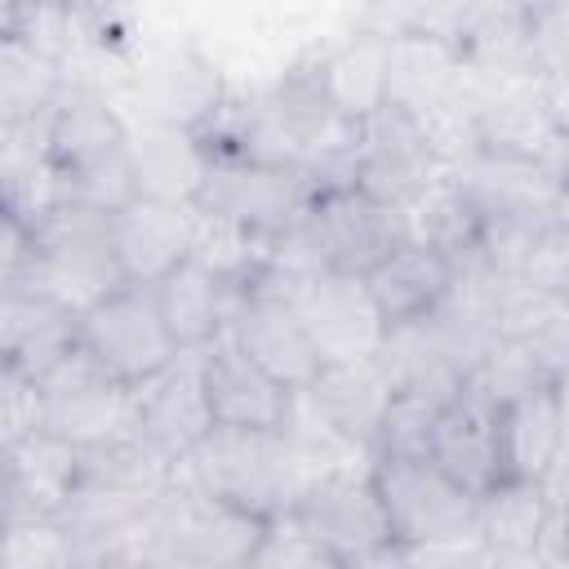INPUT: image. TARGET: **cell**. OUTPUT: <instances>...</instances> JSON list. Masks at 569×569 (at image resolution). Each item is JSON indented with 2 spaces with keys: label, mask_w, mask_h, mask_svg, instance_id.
Returning a JSON list of instances; mask_svg holds the SVG:
<instances>
[{
  "label": "cell",
  "mask_w": 569,
  "mask_h": 569,
  "mask_svg": "<svg viewBox=\"0 0 569 569\" xmlns=\"http://www.w3.org/2000/svg\"><path fill=\"white\" fill-rule=\"evenodd\" d=\"M565 409L551 387H538L511 405L498 409V440H502V480H533L542 485V476L551 471L556 453L565 449Z\"/></svg>",
  "instance_id": "f1b7e54d"
},
{
  "label": "cell",
  "mask_w": 569,
  "mask_h": 569,
  "mask_svg": "<svg viewBox=\"0 0 569 569\" xmlns=\"http://www.w3.org/2000/svg\"><path fill=\"white\" fill-rule=\"evenodd\" d=\"M124 98L133 102V120L196 133L222 107L227 84H222V71L200 49L169 44L124 76Z\"/></svg>",
  "instance_id": "ba28073f"
},
{
  "label": "cell",
  "mask_w": 569,
  "mask_h": 569,
  "mask_svg": "<svg viewBox=\"0 0 569 569\" xmlns=\"http://www.w3.org/2000/svg\"><path fill=\"white\" fill-rule=\"evenodd\" d=\"M489 569H542L538 556H493L489 551Z\"/></svg>",
  "instance_id": "b9f144b4"
},
{
  "label": "cell",
  "mask_w": 569,
  "mask_h": 569,
  "mask_svg": "<svg viewBox=\"0 0 569 569\" xmlns=\"http://www.w3.org/2000/svg\"><path fill=\"white\" fill-rule=\"evenodd\" d=\"M302 222H307V231H311L325 267L333 276H356V280H365L378 262H387L409 240L405 209L378 204L360 187L311 200V209H307Z\"/></svg>",
  "instance_id": "9c48e42d"
},
{
  "label": "cell",
  "mask_w": 569,
  "mask_h": 569,
  "mask_svg": "<svg viewBox=\"0 0 569 569\" xmlns=\"http://www.w3.org/2000/svg\"><path fill=\"white\" fill-rule=\"evenodd\" d=\"M129 169L142 200L196 204L209 178V151L191 129L129 120Z\"/></svg>",
  "instance_id": "603a6c76"
},
{
  "label": "cell",
  "mask_w": 569,
  "mask_h": 569,
  "mask_svg": "<svg viewBox=\"0 0 569 569\" xmlns=\"http://www.w3.org/2000/svg\"><path fill=\"white\" fill-rule=\"evenodd\" d=\"M480 538L493 556H538V538L547 525V493L533 480H498L476 498Z\"/></svg>",
  "instance_id": "1f68e13d"
},
{
  "label": "cell",
  "mask_w": 569,
  "mask_h": 569,
  "mask_svg": "<svg viewBox=\"0 0 569 569\" xmlns=\"http://www.w3.org/2000/svg\"><path fill=\"white\" fill-rule=\"evenodd\" d=\"M284 453H289V471H293V507L325 480H347V476H373L378 467V449L351 440L342 427H333L320 405L311 400V391H293L284 427H280Z\"/></svg>",
  "instance_id": "d6986e66"
},
{
  "label": "cell",
  "mask_w": 569,
  "mask_h": 569,
  "mask_svg": "<svg viewBox=\"0 0 569 569\" xmlns=\"http://www.w3.org/2000/svg\"><path fill=\"white\" fill-rule=\"evenodd\" d=\"M307 391L333 427H342L351 440L378 449V431H382L387 409L396 400L391 373L378 356L373 360H351V365H325Z\"/></svg>",
  "instance_id": "83f0119b"
},
{
  "label": "cell",
  "mask_w": 569,
  "mask_h": 569,
  "mask_svg": "<svg viewBox=\"0 0 569 569\" xmlns=\"http://www.w3.org/2000/svg\"><path fill=\"white\" fill-rule=\"evenodd\" d=\"M133 569H151V565H133Z\"/></svg>",
  "instance_id": "ee69618b"
},
{
  "label": "cell",
  "mask_w": 569,
  "mask_h": 569,
  "mask_svg": "<svg viewBox=\"0 0 569 569\" xmlns=\"http://www.w3.org/2000/svg\"><path fill=\"white\" fill-rule=\"evenodd\" d=\"M325 89L347 120H369L387 102V36L356 31L338 49L320 53Z\"/></svg>",
  "instance_id": "4dcf8cb0"
},
{
  "label": "cell",
  "mask_w": 569,
  "mask_h": 569,
  "mask_svg": "<svg viewBox=\"0 0 569 569\" xmlns=\"http://www.w3.org/2000/svg\"><path fill=\"white\" fill-rule=\"evenodd\" d=\"M516 280L529 284V289L569 293V213L547 218V222L533 227Z\"/></svg>",
  "instance_id": "d590c367"
},
{
  "label": "cell",
  "mask_w": 569,
  "mask_h": 569,
  "mask_svg": "<svg viewBox=\"0 0 569 569\" xmlns=\"http://www.w3.org/2000/svg\"><path fill=\"white\" fill-rule=\"evenodd\" d=\"M471 387H480V391L502 409V405H511V400H520V396H529V391H538V387H551V378L533 365V356H529L525 347L498 338V342L489 347V356L480 360V369L471 373Z\"/></svg>",
  "instance_id": "e575fe53"
},
{
  "label": "cell",
  "mask_w": 569,
  "mask_h": 569,
  "mask_svg": "<svg viewBox=\"0 0 569 569\" xmlns=\"http://www.w3.org/2000/svg\"><path fill=\"white\" fill-rule=\"evenodd\" d=\"M445 405L422 396H400L387 409V422L378 431V458H427L431 453V427Z\"/></svg>",
  "instance_id": "8d00e7d4"
},
{
  "label": "cell",
  "mask_w": 569,
  "mask_h": 569,
  "mask_svg": "<svg viewBox=\"0 0 569 569\" xmlns=\"http://www.w3.org/2000/svg\"><path fill=\"white\" fill-rule=\"evenodd\" d=\"M200 378L218 427H244V431H280L293 391L280 387L271 373H262L236 342L222 333L200 351Z\"/></svg>",
  "instance_id": "ac0fdd59"
},
{
  "label": "cell",
  "mask_w": 569,
  "mask_h": 569,
  "mask_svg": "<svg viewBox=\"0 0 569 569\" xmlns=\"http://www.w3.org/2000/svg\"><path fill=\"white\" fill-rule=\"evenodd\" d=\"M556 396H560V409H565V427H569V373L556 382Z\"/></svg>",
  "instance_id": "7bdbcfd3"
},
{
  "label": "cell",
  "mask_w": 569,
  "mask_h": 569,
  "mask_svg": "<svg viewBox=\"0 0 569 569\" xmlns=\"http://www.w3.org/2000/svg\"><path fill=\"white\" fill-rule=\"evenodd\" d=\"M80 347L124 387H142L178 365V342L160 316L156 289L120 284L80 316Z\"/></svg>",
  "instance_id": "277c9868"
},
{
  "label": "cell",
  "mask_w": 569,
  "mask_h": 569,
  "mask_svg": "<svg viewBox=\"0 0 569 569\" xmlns=\"http://www.w3.org/2000/svg\"><path fill=\"white\" fill-rule=\"evenodd\" d=\"M196 209L227 218L262 240L289 231L311 209V187L293 164H262L240 156H209V178Z\"/></svg>",
  "instance_id": "52a82bcc"
},
{
  "label": "cell",
  "mask_w": 569,
  "mask_h": 569,
  "mask_svg": "<svg viewBox=\"0 0 569 569\" xmlns=\"http://www.w3.org/2000/svg\"><path fill=\"white\" fill-rule=\"evenodd\" d=\"M44 431V391L36 378L0 369V440L4 449Z\"/></svg>",
  "instance_id": "f35d334b"
},
{
  "label": "cell",
  "mask_w": 569,
  "mask_h": 569,
  "mask_svg": "<svg viewBox=\"0 0 569 569\" xmlns=\"http://www.w3.org/2000/svg\"><path fill=\"white\" fill-rule=\"evenodd\" d=\"M453 485L467 493H489L502 480V440H498V405L480 387H462L431 427L427 453Z\"/></svg>",
  "instance_id": "2e32d148"
},
{
  "label": "cell",
  "mask_w": 569,
  "mask_h": 569,
  "mask_svg": "<svg viewBox=\"0 0 569 569\" xmlns=\"http://www.w3.org/2000/svg\"><path fill=\"white\" fill-rule=\"evenodd\" d=\"M405 227L413 244L436 249L440 258H449L453 267H471L480 262V240H485V218L480 209L467 200V191L453 182L449 169H440L431 178V187L405 209Z\"/></svg>",
  "instance_id": "f546056e"
},
{
  "label": "cell",
  "mask_w": 569,
  "mask_h": 569,
  "mask_svg": "<svg viewBox=\"0 0 569 569\" xmlns=\"http://www.w3.org/2000/svg\"><path fill=\"white\" fill-rule=\"evenodd\" d=\"M480 151L533 160L569 182V133L551 120L538 76H507L493 80L480 107Z\"/></svg>",
  "instance_id": "7c38bea8"
},
{
  "label": "cell",
  "mask_w": 569,
  "mask_h": 569,
  "mask_svg": "<svg viewBox=\"0 0 569 569\" xmlns=\"http://www.w3.org/2000/svg\"><path fill=\"white\" fill-rule=\"evenodd\" d=\"M373 485L387 507L396 547L480 538L476 493L453 485L431 458H378Z\"/></svg>",
  "instance_id": "5b68a950"
},
{
  "label": "cell",
  "mask_w": 569,
  "mask_h": 569,
  "mask_svg": "<svg viewBox=\"0 0 569 569\" xmlns=\"http://www.w3.org/2000/svg\"><path fill=\"white\" fill-rule=\"evenodd\" d=\"M129 147V116L116 107V93L93 84H67L49 116V160L62 173L93 169Z\"/></svg>",
  "instance_id": "7402d4cb"
},
{
  "label": "cell",
  "mask_w": 569,
  "mask_h": 569,
  "mask_svg": "<svg viewBox=\"0 0 569 569\" xmlns=\"http://www.w3.org/2000/svg\"><path fill=\"white\" fill-rule=\"evenodd\" d=\"M538 560H542V569H569V507H547Z\"/></svg>",
  "instance_id": "ab89813d"
},
{
  "label": "cell",
  "mask_w": 569,
  "mask_h": 569,
  "mask_svg": "<svg viewBox=\"0 0 569 569\" xmlns=\"http://www.w3.org/2000/svg\"><path fill=\"white\" fill-rule=\"evenodd\" d=\"M565 298H569V293H565Z\"/></svg>",
  "instance_id": "f6af8a7d"
},
{
  "label": "cell",
  "mask_w": 569,
  "mask_h": 569,
  "mask_svg": "<svg viewBox=\"0 0 569 569\" xmlns=\"http://www.w3.org/2000/svg\"><path fill=\"white\" fill-rule=\"evenodd\" d=\"M44 431L84 449L120 445L138 436V391L116 382L80 342L40 378Z\"/></svg>",
  "instance_id": "3957f363"
},
{
  "label": "cell",
  "mask_w": 569,
  "mask_h": 569,
  "mask_svg": "<svg viewBox=\"0 0 569 569\" xmlns=\"http://www.w3.org/2000/svg\"><path fill=\"white\" fill-rule=\"evenodd\" d=\"M80 449L53 431H36L4 449V516L9 520H58L80 480Z\"/></svg>",
  "instance_id": "ffe728a7"
},
{
  "label": "cell",
  "mask_w": 569,
  "mask_h": 569,
  "mask_svg": "<svg viewBox=\"0 0 569 569\" xmlns=\"http://www.w3.org/2000/svg\"><path fill=\"white\" fill-rule=\"evenodd\" d=\"M138 391V440H147L169 462H182L218 422L200 378V351H182L173 369L133 387Z\"/></svg>",
  "instance_id": "e0dca14e"
},
{
  "label": "cell",
  "mask_w": 569,
  "mask_h": 569,
  "mask_svg": "<svg viewBox=\"0 0 569 569\" xmlns=\"http://www.w3.org/2000/svg\"><path fill=\"white\" fill-rule=\"evenodd\" d=\"M453 280H458V267L449 258H440L436 249L413 244V240H405L387 262H378L365 276L369 298H373V307L387 320V333L436 316L440 302L449 298Z\"/></svg>",
  "instance_id": "cb8c5ba5"
},
{
  "label": "cell",
  "mask_w": 569,
  "mask_h": 569,
  "mask_svg": "<svg viewBox=\"0 0 569 569\" xmlns=\"http://www.w3.org/2000/svg\"><path fill=\"white\" fill-rule=\"evenodd\" d=\"M467 200L480 209L485 222L498 218H556L569 213V182L533 160L476 151L458 169H449Z\"/></svg>",
  "instance_id": "4fadbf2b"
},
{
  "label": "cell",
  "mask_w": 569,
  "mask_h": 569,
  "mask_svg": "<svg viewBox=\"0 0 569 569\" xmlns=\"http://www.w3.org/2000/svg\"><path fill=\"white\" fill-rule=\"evenodd\" d=\"M76 533L62 520H9L4 569H71Z\"/></svg>",
  "instance_id": "836d02e7"
},
{
  "label": "cell",
  "mask_w": 569,
  "mask_h": 569,
  "mask_svg": "<svg viewBox=\"0 0 569 569\" xmlns=\"http://www.w3.org/2000/svg\"><path fill=\"white\" fill-rule=\"evenodd\" d=\"M542 493H547V507H569V436H565V449L556 453L551 471L542 476Z\"/></svg>",
  "instance_id": "60d3db41"
},
{
  "label": "cell",
  "mask_w": 569,
  "mask_h": 569,
  "mask_svg": "<svg viewBox=\"0 0 569 569\" xmlns=\"http://www.w3.org/2000/svg\"><path fill=\"white\" fill-rule=\"evenodd\" d=\"M227 333L262 373H271L289 391L311 387L316 373L325 369L320 351H316V342H311V333H307V325L298 316V307L284 302V298H271V293L236 284Z\"/></svg>",
  "instance_id": "30bf717a"
},
{
  "label": "cell",
  "mask_w": 569,
  "mask_h": 569,
  "mask_svg": "<svg viewBox=\"0 0 569 569\" xmlns=\"http://www.w3.org/2000/svg\"><path fill=\"white\" fill-rule=\"evenodd\" d=\"M493 320H498V338L525 347L551 382L569 373V298L565 293L529 289L520 280H498Z\"/></svg>",
  "instance_id": "d4e9b609"
},
{
  "label": "cell",
  "mask_w": 569,
  "mask_h": 569,
  "mask_svg": "<svg viewBox=\"0 0 569 569\" xmlns=\"http://www.w3.org/2000/svg\"><path fill=\"white\" fill-rule=\"evenodd\" d=\"M62 89H67V71L58 58L40 53L18 36H0V124L53 111Z\"/></svg>",
  "instance_id": "d6a6232c"
},
{
  "label": "cell",
  "mask_w": 569,
  "mask_h": 569,
  "mask_svg": "<svg viewBox=\"0 0 569 569\" xmlns=\"http://www.w3.org/2000/svg\"><path fill=\"white\" fill-rule=\"evenodd\" d=\"M293 516L325 551V560L342 569H400V547L373 476L325 480L293 507Z\"/></svg>",
  "instance_id": "8992f818"
},
{
  "label": "cell",
  "mask_w": 569,
  "mask_h": 569,
  "mask_svg": "<svg viewBox=\"0 0 569 569\" xmlns=\"http://www.w3.org/2000/svg\"><path fill=\"white\" fill-rule=\"evenodd\" d=\"M111 244L124 284L156 289L196 253V204L133 200L111 218Z\"/></svg>",
  "instance_id": "5bb4252c"
},
{
  "label": "cell",
  "mask_w": 569,
  "mask_h": 569,
  "mask_svg": "<svg viewBox=\"0 0 569 569\" xmlns=\"http://www.w3.org/2000/svg\"><path fill=\"white\" fill-rule=\"evenodd\" d=\"M173 471H178V462H169L164 453H156L138 436L120 440V445L84 449L80 480H76L71 502L58 520L80 538L120 533L160 507V498L173 485Z\"/></svg>",
  "instance_id": "6da1fadb"
},
{
  "label": "cell",
  "mask_w": 569,
  "mask_h": 569,
  "mask_svg": "<svg viewBox=\"0 0 569 569\" xmlns=\"http://www.w3.org/2000/svg\"><path fill=\"white\" fill-rule=\"evenodd\" d=\"M178 467L209 498L231 502L258 520H276L293 511V471L280 431L213 427Z\"/></svg>",
  "instance_id": "7a4b0ae2"
},
{
  "label": "cell",
  "mask_w": 569,
  "mask_h": 569,
  "mask_svg": "<svg viewBox=\"0 0 569 569\" xmlns=\"http://www.w3.org/2000/svg\"><path fill=\"white\" fill-rule=\"evenodd\" d=\"M462 76V53L418 27H400L387 36V102L422 116L436 102H445L453 93Z\"/></svg>",
  "instance_id": "484cf974"
},
{
  "label": "cell",
  "mask_w": 569,
  "mask_h": 569,
  "mask_svg": "<svg viewBox=\"0 0 569 569\" xmlns=\"http://www.w3.org/2000/svg\"><path fill=\"white\" fill-rule=\"evenodd\" d=\"M298 316L320 351V365L373 360L387 342V320L369 298V284L356 276H320L298 293Z\"/></svg>",
  "instance_id": "8fae6325"
},
{
  "label": "cell",
  "mask_w": 569,
  "mask_h": 569,
  "mask_svg": "<svg viewBox=\"0 0 569 569\" xmlns=\"http://www.w3.org/2000/svg\"><path fill=\"white\" fill-rule=\"evenodd\" d=\"M156 302H160V316H164L178 351H204L231 325L236 284H227L218 271H209L204 262L191 258L156 284Z\"/></svg>",
  "instance_id": "4316f807"
},
{
  "label": "cell",
  "mask_w": 569,
  "mask_h": 569,
  "mask_svg": "<svg viewBox=\"0 0 569 569\" xmlns=\"http://www.w3.org/2000/svg\"><path fill=\"white\" fill-rule=\"evenodd\" d=\"M365 124V169H360V191L373 196L378 204L391 209H409L431 178L440 173V164L427 151V138L418 129V116L382 102Z\"/></svg>",
  "instance_id": "9a60e30c"
},
{
  "label": "cell",
  "mask_w": 569,
  "mask_h": 569,
  "mask_svg": "<svg viewBox=\"0 0 569 569\" xmlns=\"http://www.w3.org/2000/svg\"><path fill=\"white\" fill-rule=\"evenodd\" d=\"M325 560V551L311 542V533L302 529V520L293 511L267 520V533L249 560V569H316Z\"/></svg>",
  "instance_id": "74e56055"
},
{
  "label": "cell",
  "mask_w": 569,
  "mask_h": 569,
  "mask_svg": "<svg viewBox=\"0 0 569 569\" xmlns=\"http://www.w3.org/2000/svg\"><path fill=\"white\" fill-rule=\"evenodd\" d=\"M80 342V316L36 289L0 293V365L27 378H44Z\"/></svg>",
  "instance_id": "44dd1931"
}]
</instances>
